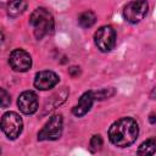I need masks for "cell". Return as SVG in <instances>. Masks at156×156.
I'll return each instance as SVG.
<instances>
[{"mask_svg":"<svg viewBox=\"0 0 156 156\" xmlns=\"http://www.w3.org/2000/svg\"><path fill=\"white\" fill-rule=\"evenodd\" d=\"M155 151H156V140L152 138L144 141L138 149L139 155H154Z\"/></svg>","mask_w":156,"mask_h":156,"instance_id":"obj_13","label":"cell"},{"mask_svg":"<svg viewBox=\"0 0 156 156\" xmlns=\"http://www.w3.org/2000/svg\"><path fill=\"white\" fill-rule=\"evenodd\" d=\"M11 0H0V6H4V5H6V4H9Z\"/></svg>","mask_w":156,"mask_h":156,"instance_id":"obj_18","label":"cell"},{"mask_svg":"<svg viewBox=\"0 0 156 156\" xmlns=\"http://www.w3.org/2000/svg\"><path fill=\"white\" fill-rule=\"evenodd\" d=\"M149 4L146 0H133L123 9V17L129 23H139L147 15Z\"/></svg>","mask_w":156,"mask_h":156,"instance_id":"obj_6","label":"cell"},{"mask_svg":"<svg viewBox=\"0 0 156 156\" xmlns=\"http://www.w3.org/2000/svg\"><path fill=\"white\" fill-rule=\"evenodd\" d=\"M150 123L151 124H155V113H151L150 115Z\"/></svg>","mask_w":156,"mask_h":156,"instance_id":"obj_17","label":"cell"},{"mask_svg":"<svg viewBox=\"0 0 156 156\" xmlns=\"http://www.w3.org/2000/svg\"><path fill=\"white\" fill-rule=\"evenodd\" d=\"M63 118L61 115H54L38 133V140H57L62 135Z\"/></svg>","mask_w":156,"mask_h":156,"instance_id":"obj_4","label":"cell"},{"mask_svg":"<svg viewBox=\"0 0 156 156\" xmlns=\"http://www.w3.org/2000/svg\"><path fill=\"white\" fill-rule=\"evenodd\" d=\"M27 0H11L7 4V13L10 17H18L27 10Z\"/></svg>","mask_w":156,"mask_h":156,"instance_id":"obj_11","label":"cell"},{"mask_svg":"<svg viewBox=\"0 0 156 156\" xmlns=\"http://www.w3.org/2000/svg\"><path fill=\"white\" fill-rule=\"evenodd\" d=\"M58 83V76L52 71H40L35 74L34 87L39 90H49Z\"/></svg>","mask_w":156,"mask_h":156,"instance_id":"obj_9","label":"cell"},{"mask_svg":"<svg viewBox=\"0 0 156 156\" xmlns=\"http://www.w3.org/2000/svg\"><path fill=\"white\" fill-rule=\"evenodd\" d=\"M0 152H1V150H0Z\"/></svg>","mask_w":156,"mask_h":156,"instance_id":"obj_19","label":"cell"},{"mask_svg":"<svg viewBox=\"0 0 156 156\" xmlns=\"http://www.w3.org/2000/svg\"><path fill=\"white\" fill-rule=\"evenodd\" d=\"M10 104H11V96H10V94L5 89L0 88V107L6 108V107L10 106Z\"/></svg>","mask_w":156,"mask_h":156,"instance_id":"obj_14","label":"cell"},{"mask_svg":"<svg viewBox=\"0 0 156 156\" xmlns=\"http://www.w3.org/2000/svg\"><path fill=\"white\" fill-rule=\"evenodd\" d=\"M116 30L111 26H102L94 34L95 45L102 52L111 51L116 45Z\"/></svg>","mask_w":156,"mask_h":156,"instance_id":"obj_5","label":"cell"},{"mask_svg":"<svg viewBox=\"0 0 156 156\" xmlns=\"http://www.w3.org/2000/svg\"><path fill=\"white\" fill-rule=\"evenodd\" d=\"M96 22V16L93 11H84L78 17V24L82 28H90Z\"/></svg>","mask_w":156,"mask_h":156,"instance_id":"obj_12","label":"cell"},{"mask_svg":"<svg viewBox=\"0 0 156 156\" xmlns=\"http://www.w3.org/2000/svg\"><path fill=\"white\" fill-rule=\"evenodd\" d=\"M23 122L22 118L12 111H9L2 115L0 119V129L9 139H16L22 133Z\"/></svg>","mask_w":156,"mask_h":156,"instance_id":"obj_3","label":"cell"},{"mask_svg":"<svg viewBox=\"0 0 156 156\" xmlns=\"http://www.w3.org/2000/svg\"><path fill=\"white\" fill-rule=\"evenodd\" d=\"M17 106L24 115H33L38 110V96L32 90H26L20 94L17 99Z\"/></svg>","mask_w":156,"mask_h":156,"instance_id":"obj_8","label":"cell"},{"mask_svg":"<svg viewBox=\"0 0 156 156\" xmlns=\"http://www.w3.org/2000/svg\"><path fill=\"white\" fill-rule=\"evenodd\" d=\"M9 63L16 72H27L32 67V57L26 50L16 49L10 54Z\"/></svg>","mask_w":156,"mask_h":156,"instance_id":"obj_7","label":"cell"},{"mask_svg":"<svg viewBox=\"0 0 156 156\" xmlns=\"http://www.w3.org/2000/svg\"><path fill=\"white\" fill-rule=\"evenodd\" d=\"M89 145H90V150H91L93 152L100 150L101 146H102V138H101V135H99V134H98V135H94V136L90 139Z\"/></svg>","mask_w":156,"mask_h":156,"instance_id":"obj_15","label":"cell"},{"mask_svg":"<svg viewBox=\"0 0 156 156\" xmlns=\"http://www.w3.org/2000/svg\"><path fill=\"white\" fill-rule=\"evenodd\" d=\"M2 44H4V34H2V32L0 30V49H1Z\"/></svg>","mask_w":156,"mask_h":156,"instance_id":"obj_16","label":"cell"},{"mask_svg":"<svg viewBox=\"0 0 156 156\" xmlns=\"http://www.w3.org/2000/svg\"><path fill=\"white\" fill-rule=\"evenodd\" d=\"M95 98H94V93L93 91H85L78 100V102L76 104V106L72 108V113L77 117H82L85 113L89 112V110L93 106Z\"/></svg>","mask_w":156,"mask_h":156,"instance_id":"obj_10","label":"cell"},{"mask_svg":"<svg viewBox=\"0 0 156 156\" xmlns=\"http://www.w3.org/2000/svg\"><path fill=\"white\" fill-rule=\"evenodd\" d=\"M139 134V126L135 119L130 117H123L115 123L108 129L110 141L118 147H127L132 145Z\"/></svg>","mask_w":156,"mask_h":156,"instance_id":"obj_1","label":"cell"},{"mask_svg":"<svg viewBox=\"0 0 156 156\" xmlns=\"http://www.w3.org/2000/svg\"><path fill=\"white\" fill-rule=\"evenodd\" d=\"M29 24L37 39H43L44 37L51 34L55 28L54 16L45 7H38L32 12Z\"/></svg>","mask_w":156,"mask_h":156,"instance_id":"obj_2","label":"cell"}]
</instances>
